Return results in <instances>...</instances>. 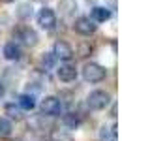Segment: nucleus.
Segmentation results:
<instances>
[{
  "mask_svg": "<svg viewBox=\"0 0 150 141\" xmlns=\"http://www.w3.org/2000/svg\"><path fill=\"white\" fill-rule=\"evenodd\" d=\"M17 17L19 19H30L32 17V6L30 4H21L17 9Z\"/></svg>",
  "mask_w": 150,
  "mask_h": 141,
  "instance_id": "nucleus-18",
  "label": "nucleus"
},
{
  "mask_svg": "<svg viewBox=\"0 0 150 141\" xmlns=\"http://www.w3.org/2000/svg\"><path fill=\"white\" fill-rule=\"evenodd\" d=\"M107 77V70L96 62H86L83 66V79L86 83H101Z\"/></svg>",
  "mask_w": 150,
  "mask_h": 141,
  "instance_id": "nucleus-1",
  "label": "nucleus"
},
{
  "mask_svg": "<svg viewBox=\"0 0 150 141\" xmlns=\"http://www.w3.org/2000/svg\"><path fill=\"white\" fill-rule=\"evenodd\" d=\"M90 19L94 23H105L111 19V9L107 8H101V6H94L92 8V13H90Z\"/></svg>",
  "mask_w": 150,
  "mask_h": 141,
  "instance_id": "nucleus-11",
  "label": "nucleus"
},
{
  "mask_svg": "<svg viewBox=\"0 0 150 141\" xmlns=\"http://www.w3.org/2000/svg\"><path fill=\"white\" fill-rule=\"evenodd\" d=\"M51 141H75L73 135L66 130H54L53 135H51Z\"/></svg>",
  "mask_w": 150,
  "mask_h": 141,
  "instance_id": "nucleus-16",
  "label": "nucleus"
},
{
  "mask_svg": "<svg viewBox=\"0 0 150 141\" xmlns=\"http://www.w3.org/2000/svg\"><path fill=\"white\" fill-rule=\"evenodd\" d=\"M73 28H75V32L81 34V36H90V34L96 32L98 26H96V23H94L90 17H79V19H75Z\"/></svg>",
  "mask_w": 150,
  "mask_h": 141,
  "instance_id": "nucleus-5",
  "label": "nucleus"
},
{
  "mask_svg": "<svg viewBox=\"0 0 150 141\" xmlns=\"http://www.w3.org/2000/svg\"><path fill=\"white\" fill-rule=\"evenodd\" d=\"M56 75H58L60 81L71 83V81H75V79H77V68H75V64H71V62L68 60V62H64V64L58 66V70H56Z\"/></svg>",
  "mask_w": 150,
  "mask_h": 141,
  "instance_id": "nucleus-6",
  "label": "nucleus"
},
{
  "mask_svg": "<svg viewBox=\"0 0 150 141\" xmlns=\"http://www.w3.org/2000/svg\"><path fill=\"white\" fill-rule=\"evenodd\" d=\"M54 56H53V53H45L43 56H41V62H43V66H47V68H51V66L54 64Z\"/></svg>",
  "mask_w": 150,
  "mask_h": 141,
  "instance_id": "nucleus-19",
  "label": "nucleus"
},
{
  "mask_svg": "<svg viewBox=\"0 0 150 141\" xmlns=\"http://www.w3.org/2000/svg\"><path fill=\"white\" fill-rule=\"evenodd\" d=\"M58 9L64 17H71V15H75V11H77V2H75V0H60Z\"/></svg>",
  "mask_w": 150,
  "mask_h": 141,
  "instance_id": "nucleus-12",
  "label": "nucleus"
},
{
  "mask_svg": "<svg viewBox=\"0 0 150 141\" xmlns=\"http://www.w3.org/2000/svg\"><path fill=\"white\" fill-rule=\"evenodd\" d=\"M53 56H54V58H58V60L68 62V60L73 58V47L69 45L68 41L58 40V41H54V45H53Z\"/></svg>",
  "mask_w": 150,
  "mask_h": 141,
  "instance_id": "nucleus-4",
  "label": "nucleus"
},
{
  "mask_svg": "<svg viewBox=\"0 0 150 141\" xmlns=\"http://www.w3.org/2000/svg\"><path fill=\"white\" fill-rule=\"evenodd\" d=\"M4 113L8 115L9 120H21L23 119V109L17 105V103H6V107H4Z\"/></svg>",
  "mask_w": 150,
  "mask_h": 141,
  "instance_id": "nucleus-13",
  "label": "nucleus"
},
{
  "mask_svg": "<svg viewBox=\"0 0 150 141\" xmlns=\"http://www.w3.org/2000/svg\"><path fill=\"white\" fill-rule=\"evenodd\" d=\"M90 51H92L90 43H81V45H79L77 55H79V56H88V55H90Z\"/></svg>",
  "mask_w": 150,
  "mask_h": 141,
  "instance_id": "nucleus-20",
  "label": "nucleus"
},
{
  "mask_svg": "<svg viewBox=\"0 0 150 141\" xmlns=\"http://www.w3.org/2000/svg\"><path fill=\"white\" fill-rule=\"evenodd\" d=\"M40 109L45 117H58L62 113V102L56 96H45L40 103Z\"/></svg>",
  "mask_w": 150,
  "mask_h": 141,
  "instance_id": "nucleus-3",
  "label": "nucleus"
},
{
  "mask_svg": "<svg viewBox=\"0 0 150 141\" xmlns=\"http://www.w3.org/2000/svg\"><path fill=\"white\" fill-rule=\"evenodd\" d=\"M100 141H118V139H116V134H112V132H111V128L101 126V130H100Z\"/></svg>",
  "mask_w": 150,
  "mask_h": 141,
  "instance_id": "nucleus-17",
  "label": "nucleus"
},
{
  "mask_svg": "<svg viewBox=\"0 0 150 141\" xmlns=\"http://www.w3.org/2000/svg\"><path fill=\"white\" fill-rule=\"evenodd\" d=\"M88 2H94V0H88Z\"/></svg>",
  "mask_w": 150,
  "mask_h": 141,
  "instance_id": "nucleus-23",
  "label": "nucleus"
},
{
  "mask_svg": "<svg viewBox=\"0 0 150 141\" xmlns=\"http://www.w3.org/2000/svg\"><path fill=\"white\" fill-rule=\"evenodd\" d=\"M62 124L66 128H69V130H75V128H79V124H81V119H79L77 113H66L62 117Z\"/></svg>",
  "mask_w": 150,
  "mask_h": 141,
  "instance_id": "nucleus-15",
  "label": "nucleus"
},
{
  "mask_svg": "<svg viewBox=\"0 0 150 141\" xmlns=\"http://www.w3.org/2000/svg\"><path fill=\"white\" fill-rule=\"evenodd\" d=\"M4 92H6V88H4V85H2V83H0V98H2V96H4Z\"/></svg>",
  "mask_w": 150,
  "mask_h": 141,
  "instance_id": "nucleus-21",
  "label": "nucleus"
},
{
  "mask_svg": "<svg viewBox=\"0 0 150 141\" xmlns=\"http://www.w3.org/2000/svg\"><path fill=\"white\" fill-rule=\"evenodd\" d=\"M4 2H15V0H4Z\"/></svg>",
  "mask_w": 150,
  "mask_h": 141,
  "instance_id": "nucleus-22",
  "label": "nucleus"
},
{
  "mask_svg": "<svg viewBox=\"0 0 150 141\" xmlns=\"http://www.w3.org/2000/svg\"><path fill=\"white\" fill-rule=\"evenodd\" d=\"M17 105L21 107L23 111H32L36 109V96L30 92H25V94H19L17 96Z\"/></svg>",
  "mask_w": 150,
  "mask_h": 141,
  "instance_id": "nucleus-10",
  "label": "nucleus"
},
{
  "mask_svg": "<svg viewBox=\"0 0 150 141\" xmlns=\"http://www.w3.org/2000/svg\"><path fill=\"white\" fill-rule=\"evenodd\" d=\"M38 25L41 28H45V30H51V28H54L56 25V15L54 11L51 8H41L40 13H38Z\"/></svg>",
  "mask_w": 150,
  "mask_h": 141,
  "instance_id": "nucleus-7",
  "label": "nucleus"
},
{
  "mask_svg": "<svg viewBox=\"0 0 150 141\" xmlns=\"http://www.w3.org/2000/svg\"><path fill=\"white\" fill-rule=\"evenodd\" d=\"M111 103V94L107 90H92L86 98V105L92 111H103Z\"/></svg>",
  "mask_w": 150,
  "mask_h": 141,
  "instance_id": "nucleus-2",
  "label": "nucleus"
},
{
  "mask_svg": "<svg viewBox=\"0 0 150 141\" xmlns=\"http://www.w3.org/2000/svg\"><path fill=\"white\" fill-rule=\"evenodd\" d=\"M17 38H19V40H21L25 45H28V47H34V45H38V41H40V36H38V32L34 30V28H30V26L19 28Z\"/></svg>",
  "mask_w": 150,
  "mask_h": 141,
  "instance_id": "nucleus-8",
  "label": "nucleus"
},
{
  "mask_svg": "<svg viewBox=\"0 0 150 141\" xmlns=\"http://www.w3.org/2000/svg\"><path fill=\"white\" fill-rule=\"evenodd\" d=\"M13 134V122L8 117H0V139H6Z\"/></svg>",
  "mask_w": 150,
  "mask_h": 141,
  "instance_id": "nucleus-14",
  "label": "nucleus"
},
{
  "mask_svg": "<svg viewBox=\"0 0 150 141\" xmlns=\"http://www.w3.org/2000/svg\"><path fill=\"white\" fill-rule=\"evenodd\" d=\"M2 55H4L6 60H19L23 56V49H21L19 43H15V41H8V43L4 45V49H2Z\"/></svg>",
  "mask_w": 150,
  "mask_h": 141,
  "instance_id": "nucleus-9",
  "label": "nucleus"
}]
</instances>
